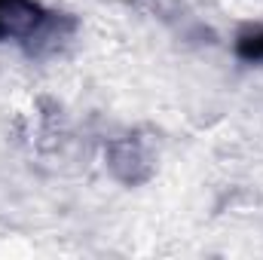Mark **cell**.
Instances as JSON below:
<instances>
[{
  "label": "cell",
  "mask_w": 263,
  "mask_h": 260,
  "mask_svg": "<svg viewBox=\"0 0 263 260\" xmlns=\"http://www.w3.org/2000/svg\"><path fill=\"white\" fill-rule=\"evenodd\" d=\"M46 25V15L31 0H0V40H31Z\"/></svg>",
  "instance_id": "6da1fadb"
},
{
  "label": "cell",
  "mask_w": 263,
  "mask_h": 260,
  "mask_svg": "<svg viewBox=\"0 0 263 260\" xmlns=\"http://www.w3.org/2000/svg\"><path fill=\"white\" fill-rule=\"evenodd\" d=\"M248 59H263V34H257V40L248 43V49H242Z\"/></svg>",
  "instance_id": "7a4b0ae2"
}]
</instances>
